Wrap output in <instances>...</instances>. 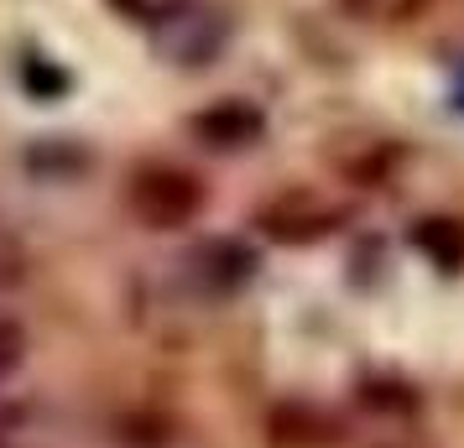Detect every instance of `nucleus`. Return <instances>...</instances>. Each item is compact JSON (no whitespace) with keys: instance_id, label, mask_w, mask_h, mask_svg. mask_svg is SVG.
Here are the masks:
<instances>
[{"instance_id":"4","label":"nucleus","mask_w":464,"mask_h":448,"mask_svg":"<svg viewBox=\"0 0 464 448\" xmlns=\"http://www.w3.org/2000/svg\"><path fill=\"white\" fill-rule=\"evenodd\" d=\"M188 130L209 151H240V147H251L256 136H261V115H256L251 105H240V100H219V105L198 110V115L188 120Z\"/></svg>"},{"instance_id":"8","label":"nucleus","mask_w":464,"mask_h":448,"mask_svg":"<svg viewBox=\"0 0 464 448\" xmlns=\"http://www.w3.org/2000/svg\"><path fill=\"white\" fill-rule=\"evenodd\" d=\"M22 360H26V329L16 319H5V313H0V381H5Z\"/></svg>"},{"instance_id":"9","label":"nucleus","mask_w":464,"mask_h":448,"mask_svg":"<svg viewBox=\"0 0 464 448\" xmlns=\"http://www.w3.org/2000/svg\"><path fill=\"white\" fill-rule=\"evenodd\" d=\"M26 277V256H22V245L0 230V287H16V281Z\"/></svg>"},{"instance_id":"6","label":"nucleus","mask_w":464,"mask_h":448,"mask_svg":"<svg viewBox=\"0 0 464 448\" xmlns=\"http://www.w3.org/2000/svg\"><path fill=\"white\" fill-rule=\"evenodd\" d=\"M412 245L433 266H443V272L464 266V224L459 219H422L418 230H412Z\"/></svg>"},{"instance_id":"2","label":"nucleus","mask_w":464,"mask_h":448,"mask_svg":"<svg viewBox=\"0 0 464 448\" xmlns=\"http://www.w3.org/2000/svg\"><path fill=\"white\" fill-rule=\"evenodd\" d=\"M126 204L147 230H183L204 209V188L193 172L172 167V162H147V167L130 172Z\"/></svg>"},{"instance_id":"1","label":"nucleus","mask_w":464,"mask_h":448,"mask_svg":"<svg viewBox=\"0 0 464 448\" xmlns=\"http://www.w3.org/2000/svg\"><path fill=\"white\" fill-rule=\"evenodd\" d=\"M256 224L276 245H318V240L339 235L350 224V204L329 198L324 188H282L261 204Z\"/></svg>"},{"instance_id":"7","label":"nucleus","mask_w":464,"mask_h":448,"mask_svg":"<svg viewBox=\"0 0 464 448\" xmlns=\"http://www.w3.org/2000/svg\"><path fill=\"white\" fill-rule=\"evenodd\" d=\"M360 448H433V443H428V433L412 427V417H376V433Z\"/></svg>"},{"instance_id":"3","label":"nucleus","mask_w":464,"mask_h":448,"mask_svg":"<svg viewBox=\"0 0 464 448\" xmlns=\"http://www.w3.org/2000/svg\"><path fill=\"white\" fill-rule=\"evenodd\" d=\"M230 37V22L204 5V0H172L157 22V43L168 47L178 63H214V52Z\"/></svg>"},{"instance_id":"5","label":"nucleus","mask_w":464,"mask_h":448,"mask_svg":"<svg viewBox=\"0 0 464 448\" xmlns=\"http://www.w3.org/2000/svg\"><path fill=\"white\" fill-rule=\"evenodd\" d=\"M272 438L282 448H329L339 438V423L324 417L318 406L293 402V406H276L272 412Z\"/></svg>"}]
</instances>
